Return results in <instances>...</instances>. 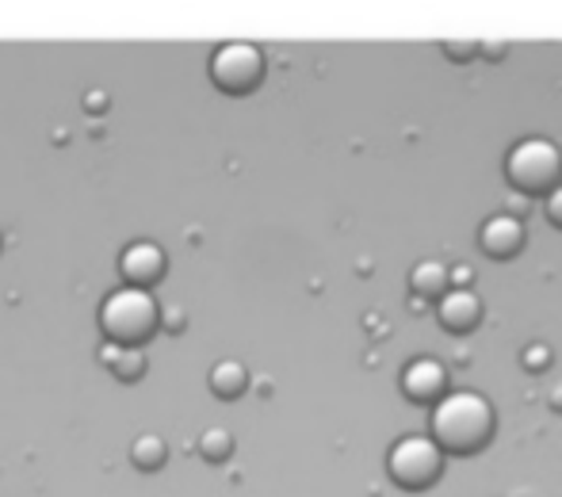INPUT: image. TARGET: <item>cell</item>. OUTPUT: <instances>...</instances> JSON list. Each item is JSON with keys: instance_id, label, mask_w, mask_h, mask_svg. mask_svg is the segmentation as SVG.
I'll list each match as a JSON object with an SVG mask.
<instances>
[{"instance_id": "6da1fadb", "label": "cell", "mask_w": 562, "mask_h": 497, "mask_svg": "<svg viewBox=\"0 0 562 497\" xmlns=\"http://www.w3.org/2000/svg\"><path fill=\"white\" fill-rule=\"evenodd\" d=\"M161 329V303L154 291L142 287H115L100 303V334L104 341L123 344V349H146L149 337Z\"/></svg>"}, {"instance_id": "7a4b0ae2", "label": "cell", "mask_w": 562, "mask_h": 497, "mask_svg": "<svg viewBox=\"0 0 562 497\" xmlns=\"http://www.w3.org/2000/svg\"><path fill=\"white\" fill-rule=\"evenodd\" d=\"M494 409L479 391L440 394L432 406V440L440 448H479L490 437Z\"/></svg>"}, {"instance_id": "3957f363", "label": "cell", "mask_w": 562, "mask_h": 497, "mask_svg": "<svg viewBox=\"0 0 562 497\" xmlns=\"http://www.w3.org/2000/svg\"><path fill=\"white\" fill-rule=\"evenodd\" d=\"M559 169H562V154L551 138H525L505 157V172L525 192H540V188L551 192L559 184Z\"/></svg>"}, {"instance_id": "277c9868", "label": "cell", "mask_w": 562, "mask_h": 497, "mask_svg": "<svg viewBox=\"0 0 562 497\" xmlns=\"http://www.w3.org/2000/svg\"><path fill=\"white\" fill-rule=\"evenodd\" d=\"M211 81L229 97H245L260 84L265 77V54L252 43H223L211 54Z\"/></svg>"}, {"instance_id": "5b68a950", "label": "cell", "mask_w": 562, "mask_h": 497, "mask_svg": "<svg viewBox=\"0 0 562 497\" xmlns=\"http://www.w3.org/2000/svg\"><path fill=\"white\" fill-rule=\"evenodd\" d=\"M391 475L398 478L402 486H425L432 475L440 471V444L432 437H402L398 444L391 448V460H386Z\"/></svg>"}, {"instance_id": "8992f818", "label": "cell", "mask_w": 562, "mask_h": 497, "mask_svg": "<svg viewBox=\"0 0 562 497\" xmlns=\"http://www.w3.org/2000/svg\"><path fill=\"white\" fill-rule=\"evenodd\" d=\"M165 268H169V257L157 241H131L119 252V275H123L126 287L154 291L165 280Z\"/></svg>"}, {"instance_id": "52a82bcc", "label": "cell", "mask_w": 562, "mask_h": 497, "mask_svg": "<svg viewBox=\"0 0 562 497\" xmlns=\"http://www.w3.org/2000/svg\"><path fill=\"white\" fill-rule=\"evenodd\" d=\"M482 249L490 252V257H513V252L520 249V241H525V226L517 223L513 215H494L482 223Z\"/></svg>"}, {"instance_id": "ba28073f", "label": "cell", "mask_w": 562, "mask_h": 497, "mask_svg": "<svg viewBox=\"0 0 562 497\" xmlns=\"http://www.w3.org/2000/svg\"><path fill=\"white\" fill-rule=\"evenodd\" d=\"M437 310H440V321L451 329H467V326H474L479 321V295H474L471 287H448L445 295H440V303H437Z\"/></svg>"}, {"instance_id": "9c48e42d", "label": "cell", "mask_w": 562, "mask_h": 497, "mask_svg": "<svg viewBox=\"0 0 562 497\" xmlns=\"http://www.w3.org/2000/svg\"><path fill=\"white\" fill-rule=\"evenodd\" d=\"M402 386H406L409 398L417 402H429L445 391V368L437 360H414V364L402 372Z\"/></svg>"}, {"instance_id": "30bf717a", "label": "cell", "mask_w": 562, "mask_h": 497, "mask_svg": "<svg viewBox=\"0 0 562 497\" xmlns=\"http://www.w3.org/2000/svg\"><path fill=\"white\" fill-rule=\"evenodd\" d=\"M100 360H104V368L119 379V383H138L149 368L146 349H123V344H112V341L100 344Z\"/></svg>"}, {"instance_id": "8fae6325", "label": "cell", "mask_w": 562, "mask_h": 497, "mask_svg": "<svg viewBox=\"0 0 562 497\" xmlns=\"http://www.w3.org/2000/svg\"><path fill=\"white\" fill-rule=\"evenodd\" d=\"M211 391L218 394V398H241L245 386H249V372H245V364H237V360H218L215 368H211L207 375Z\"/></svg>"}, {"instance_id": "7c38bea8", "label": "cell", "mask_w": 562, "mask_h": 497, "mask_svg": "<svg viewBox=\"0 0 562 497\" xmlns=\"http://www.w3.org/2000/svg\"><path fill=\"white\" fill-rule=\"evenodd\" d=\"M165 460H169V444H165L157 432H142L138 440H134L131 448V463L138 471H146V475H154V471L165 467Z\"/></svg>"}, {"instance_id": "4fadbf2b", "label": "cell", "mask_w": 562, "mask_h": 497, "mask_svg": "<svg viewBox=\"0 0 562 497\" xmlns=\"http://www.w3.org/2000/svg\"><path fill=\"white\" fill-rule=\"evenodd\" d=\"M448 280H451V272L440 260H422V264L414 268V275H409L414 291H422V295H445Z\"/></svg>"}, {"instance_id": "5bb4252c", "label": "cell", "mask_w": 562, "mask_h": 497, "mask_svg": "<svg viewBox=\"0 0 562 497\" xmlns=\"http://www.w3.org/2000/svg\"><path fill=\"white\" fill-rule=\"evenodd\" d=\"M229 452H234V437H229L226 429H207L200 437V455L211 463H223L229 460Z\"/></svg>"}, {"instance_id": "9a60e30c", "label": "cell", "mask_w": 562, "mask_h": 497, "mask_svg": "<svg viewBox=\"0 0 562 497\" xmlns=\"http://www.w3.org/2000/svg\"><path fill=\"white\" fill-rule=\"evenodd\" d=\"M548 215H551V223L562 226V184H555L548 192Z\"/></svg>"}, {"instance_id": "2e32d148", "label": "cell", "mask_w": 562, "mask_h": 497, "mask_svg": "<svg viewBox=\"0 0 562 497\" xmlns=\"http://www.w3.org/2000/svg\"><path fill=\"white\" fill-rule=\"evenodd\" d=\"M161 326H169L172 334H180V329H184V314H180V310H161Z\"/></svg>"}, {"instance_id": "e0dca14e", "label": "cell", "mask_w": 562, "mask_h": 497, "mask_svg": "<svg viewBox=\"0 0 562 497\" xmlns=\"http://www.w3.org/2000/svg\"><path fill=\"white\" fill-rule=\"evenodd\" d=\"M525 364L528 368H543V364H548V349H540V344H536V349H528L525 352Z\"/></svg>"}, {"instance_id": "ac0fdd59", "label": "cell", "mask_w": 562, "mask_h": 497, "mask_svg": "<svg viewBox=\"0 0 562 497\" xmlns=\"http://www.w3.org/2000/svg\"><path fill=\"white\" fill-rule=\"evenodd\" d=\"M104 108H108V97H104V92H92V97L85 100V112H104Z\"/></svg>"}, {"instance_id": "d6986e66", "label": "cell", "mask_w": 562, "mask_h": 497, "mask_svg": "<svg viewBox=\"0 0 562 497\" xmlns=\"http://www.w3.org/2000/svg\"><path fill=\"white\" fill-rule=\"evenodd\" d=\"M451 283H456V287H467V283H471V268H451Z\"/></svg>"}]
</instances>
